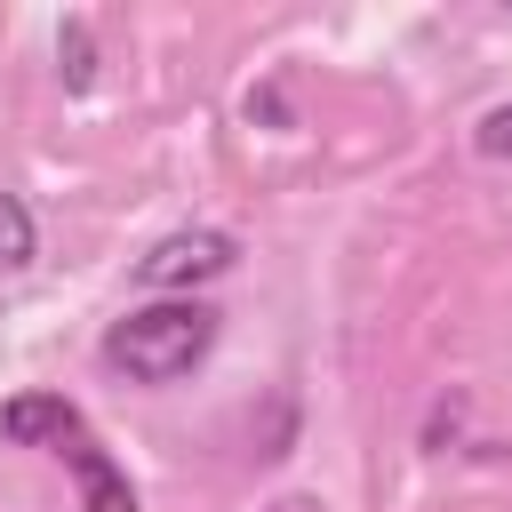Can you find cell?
I'll return each instance as SVG.
<instances>
[{
    "instance_id": "1",
    "label": "cell",
    "mask_w": 512,
    "mask_h": 512,
    "mask_svg": "<svg viewBox=\"0 0 512 512\" xmlns=\"http://www.w3.org/2000/svg\"><path fill=\"white\" fill-rule=\"evenodd\" d=\"M208 344H216V312L208 304H144V312H128V320H112L104 328V360L120 368V376H136V384H176V376H192L200 360H208Z\"/></svg>"
},
{
    "instance_id": "2",
    "label": "cell",
    "mask_w": 512,
    "mask_h": 512,
    "mask_svg": "<svg viewBox=\"0 0 512 512\" xmlns=\"http://www.w3.org/2000/svg\"><path fill=\"white\" fill-rule=\"evenodd\" d=\"M232 232H168L152 256H136V280L144 288H192V280H216L232 272Z\"/></svg>"
},
{
    "instance_id": "3",
    "label": "cell",
    "mask_w": 512,
    "mask_h": 512,
    "mask_svg": "<svg viewBox=\"0 0 512 512\" xmlns=\"http://www.w3.org/2000/svg\"><path fill=\"white\" fill-rule=\"evenodd\" d=\"M0 440H16V448H64V440H80V408L64 400V392H16L8 408H0Z\"/></svg>"
},
{
    "instance_id": "4",
    "label": "cell",
    "mask_w": 512,
    "mask_h": 512,
    "mask_svg": "<svg viewBox=\"0 0 512 512\" xmlns=\"http://www.w3.org/2000/svg\"><path fill=\"white\" fill-rule=\"evenodd\" d=\"M64 464H72V480H80V504H88V512H136L128 472H120L96 440H64Z\"/></svg>"
},
{
    "instance_id": "5",
    "label": "cell",
    "mask_w": 512,
    "mask_h": 512,
    "mask_svg": "<svg viewBox=\"0 0 512 512\" xmlns=\"http://www.w3.org/2000/svg\"><path fill=\"white\" fill-rule=\"evenodd\" d=\"M24 264H32V208L0 192V272H24Z\"/></svg>"
},
{
    "instance_id": "6",
    "label": "cell",
    "mask_w": 512,
    "mask_h": 512,
    "mask_svg": "<svg viewBox=\"0 0 512 512\" xmlns=\"http://www.w3.org/2000/svg\"><path fill=\"white\" fill-rule=\"evenodd\" d=\"M56 64H64V88H88V72H96L88 24H64V32H56Z\"/></svg>"
},
{
    "instance_id": "7",
    "label": "cell",
    "mask_w": 512,
    "mask_h": 512,
    "mask_svg": "<svg viewBox=\"0 0 512 512\" xmlns=\"http://www.w3.org/2000/svg\"><path fill=\"white\" fill-rule=\"evenodd\" d=\"M480 152H488V160H512V104H496V112L480 120Z\"/></svg>"
},
{
    "instance_id": "8",
    "label": "cell",
    "mask_w": 512,
    "mask_h": 512,
    "mask_svg": "<svg viewBox=\"0 0 512 512\" xmlns=\"http://www.w3.org/2000/svg\"><path fill=\"white\" fill-rule=\"evenodd\" d=\"M272 512H320V504H312V496H280Z\"/></svg>"
}]
</instances>
